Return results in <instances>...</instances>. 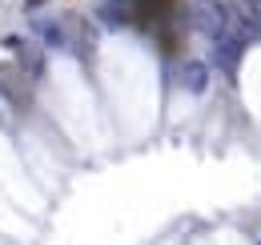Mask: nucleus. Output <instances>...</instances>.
<instances>
[{"label":"nucleus","mask_w":261,"mask_h":245,"mask_svg":"<svg viewBox=\"0 0 261 245\" xmlns=\"http://www.w3.org/2000/svg\"><path fill=\"white\" fill-rule=\"evenodd\" d=\"M177 81H181V89H185V92L201 96V92L209 89V64H205V61H185L181 68H177Z\"/></svg>","instance_id":"f03ea898"},{"label":"nucleus","mask_w":261,"mask_h":245,"mask_svg":"<svg viewBox=\"0 0 261 245\" xmlns=\"http://www.w3.org/2000/svg\"><path fill=\"white\" fill-rule=\"evenodd\" d=\"M193 24H197V32L213 44V40H221V36L233 32V16L225 12L221 0H197L193 4ZM237 36H241V32H237Z\"/></svg>","instance_id":"f257e3e1"},{"label":"nucleus","mask_w":261,"mask_h":245,"mask_svg":"<svg viewBox=\"0 0 261 245\" xmlns=\"http://www.w3.org/2000/svg\"><path fill=\"white\" fill-rule=\"evenodd\" d=\"M241 8H245V16L257 24V32H261V0H241Z\"/></svg>","instance_id":"7ed1b4c3"},{"label":"nucleus","mask_w":261,"mask_h":245,"mask_svg":"<svg viewBox=\"0 0 261 245\" xmlns=\"http://www.w3.org/2000/svg\"><path fill=\"white\" fill-rule=\"evenodd\" d=\"M257 245H261V241H257Z\"/></svg>","instance_id":"20e7f679"}]
</instances>
